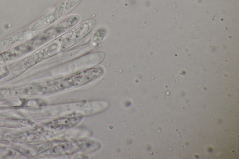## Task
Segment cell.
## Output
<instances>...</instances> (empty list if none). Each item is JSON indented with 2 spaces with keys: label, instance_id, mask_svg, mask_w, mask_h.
<instances>
[{
  "label": "cell",
  "instance_id": "cell-4",
  "mask_svg": "<svg viewBox=\"0 0 239 159\" xmlns=\"http://www.w3.org/2000/svg\"><path fill=\"white\" fill-rule=\"evenodd\" d=\"M83 117L84 115L80 113L69 114L54 120L50 125L51 128L58 130L66 129L77 125Z\"/></svg>",
  "mask_w": 239,
  "mask_h": 159
},
{
  "label": "cell",
  "instance_id": "cell-3",
  "mask_svg": "<svg viewBox=\"0 0 239 159\" xmlns=\"http://www.w3.org/2000/svg\"><path fill=\"white\" fill-rule=\"evenodd\" d=\"M106 55L103 51H97L81 57L75 60L60 66V74L75 72L94 67L103 61Z\"/></svg>",
  "mask_w": 239,
  "mask_h": 159
},
{
  "label": "cell",
  "instance_id": "cell-1",
  "mask_svg": "<svg viewBox=\"0 0 239 159\" xmlns=\"http://www.w3.org/2000/svg\"><path fill=\"white\" fill-rule=\"evenodd\" d=\"M96 24V20L93 18L78 23L44 47L40 53L41 58L53 57L75 45L92 31Z\"/></svg>",
  "mask_w": 239,
  "mask_h": 159
},
{
  "label": "cell",
  "instance_id": "cell-2",
  "mask_svg": "<svg viewBox=\"0 0 239 159\" xmlns=\"http://www.w3.org/2000/svg\"><path fill=\"white\" fill-rule=\"evenodd\" d=\"M104 70L102 67H92L75 72L63 77L48 82L45 90L58 92L73 88L79 87L95 82L103 75Z\"/></svg>",
  "mask_w": 239,
  "mask_h": 159
},
{
  "label": "cell",
  "instance_id": "cell-5",
  "mask_svg": "<svg viewBox=\"0 0 239 159\" xmlns=\"http://www.w3.org/2000/svg\"><path fill=\"white\" fill-rule=\"evenodd\" d=\"M75 142L79 150L84 152H89L98 149L101 146L100 143L92 140H80Z\"/></svg>",
  "mask_w": 239,
  "mask_h": 159
},
{
  "label": "cell",
  "instance_id": "cell-6",
  "mask_svg": "<svg viewBox=\"0 0 239 159\" xmlns=\"http://www.w3.org/2000/svg\"><path fill=\"white\" fill-rule=\"evenodd\" d=\"M80 1L81 0H65L66 16L68 15L78 5Z\"/></svg>",
  "mask_w": 239,
  "mask_h": 159
}]
</instances>
